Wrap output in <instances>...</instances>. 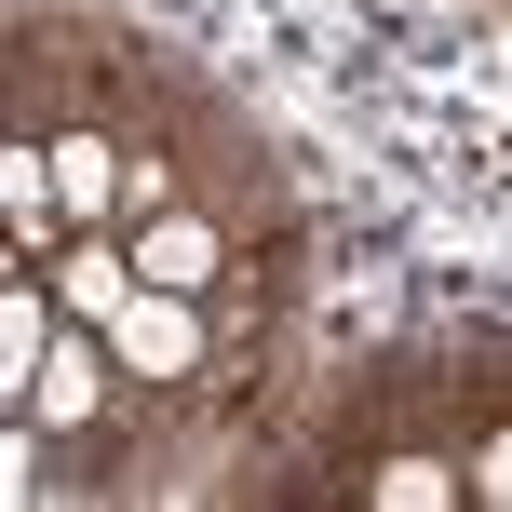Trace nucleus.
I'll return each mask as SVG.
<instances>
[{"mask_svg":"<svg viewBox=\"0 0 512 512\" xmlns=\"http://www.w3.org/2000/svg\"><path fill=\"white\" fill-rule=\"evenodd\" d=\"M418 378V418L432 445L459 459L472 499H512V364H405Z\"/></svg>","mask_w":512,"mask_h":512,"instance_id":"1","label":"nucleus"},{"mask_svg":"<svg viewBox=\"0 0 512 512\" xmlns=\"http://www.w3.org/2000/svg\"><path fill=\"white\" fill-rule=\"evenodd\" d=\"M41 283H54V310H68V324H122L149 270H135V230H68V243L41 256Z\"/></svg>","mask_w":512,"mask_h":512,"instance_id":"2","label":"nucleus"}]
</instances>
